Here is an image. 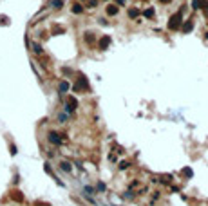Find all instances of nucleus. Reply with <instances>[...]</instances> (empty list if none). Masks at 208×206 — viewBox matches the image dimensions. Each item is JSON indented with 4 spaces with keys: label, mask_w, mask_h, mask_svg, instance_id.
Here are the masks:
<instances>
[{
    "label": "nucleus",
    "mask_w": 208,
    "mask_h": 206,
    "mask_svg": "<svg viewBox=\"0 0 208 206\" xmlns=\"http://www.w3.org/2000/svg\"><path fill=\"white\" fill-rule=\"evenodd\" d=\"M118 4H125V0H118Z\"/></svg>",
    "instance_id": "dca6fc26"
},
{
    "label": "nucleus",
    "mask_w": 208,
    "mask_h": 206,
    "mask_svg": "<svg viewBox=\"0 0 208 206\" xmlns=\"http://www.w3.org/2000/svg\"><path fill=\"white\" fill-rule=\"evenodd\" d=\"M33 51H35V53H38V54H42V47H40L38 44H33Z\"/></svg>",
    "instance_id": "ddd939ff"
},
{
    "label": "nucleus",
    "mask_w": 208,
    "mask_h": 206,
    "mask_svg": "<svg viewBox=\"0 0 208 206\" xmlns=\"http://www.w3.org/2000/svg\"><path fill=\"white\" fill-rule=\"evenodd\" d=\"M138 15H139V11H138V9H134V8L129 11V16H130V18H136Z\"/></svg>",
    "instance_id": "9d476101"
},
{
    "label": "nucleus",
    "mask_w": 208,
    "mask_h": 206,
    "mask_svg": "<svg viewBox=\"0 0 208 206\" xmlns=\"http://www.w3.org/2000/svg\"><path fill=\"white\" fill-rule=\"evenodd\" d=\"M60 166H62V170H65V172H71V163H67V161H62L60 163Z\"/></svg>",
    "instance_id": "423d86ee"
},
{
    "label": "nucleus",
    "mask_w": 208,
    "mask_h": 206,
    "mask_svg": "<svg viewBox=\"0 0 208 206\" xmlns=\"http://www.w3.org/2000/svg\"><path fill=\"white\" fill-rule=\"evenodd\" d=\"M49 141L55 143V145H60V143H62V137H60L56 132H51V134H49Z\"/></svg>",
    "instance_id": "39448f33"
},
{
    "label": "nucleus",
    "mask_w": 208,
    "mask_h": 206,
    "mask_svg": "<svg viewBox=\"0 0 208 206\" xmlns=\"http://www.w3.org/2000/svg\"><path fill=\"white\" fill-rule=\"evenodd\" d=\"M76 107H78V101L72 98V96H69V98H67V105H65V112H69V114H71Z\"/></svg>",
    "instance_id": "f257e3e1"
},
{
    "label": "nucleus",
    "mask_w": 208,
    "mask_h": 206,
    "mask_svg": "<svg viewBox=\"0 0 208 206\" xmlns=\"http://www.w3.org/2000/svg\"><path fill=\"white\" fill-rule=\"evenodd\" d=\"M109 44H110V36H103V38H102V40L98 42V47H100L102 51H105V49H107V45H109Z\"/></svg>",
    "instance_id": "7ed1b4c3"
},
{
    "label": "nucleus",
    "mask_w": 208,
    "mask_h": 206,
    "mask_svg": "<svg viewBox=\"0 0 208 206\" xmlns=\"http://www.w3.org/2000/svg\"><path fill=\"white\" fill-rule=\"evenodd\" d=\"M194 8H196V9H205V8H208V0H194Z\"/></svg>",
    "instance_id": "20e7f679"
},
{
    "label": "nucleus",
    "mask_w": 208,
    "mask_h": 206,
    "mask_svg": "<svg viewBox=\"0 0 208 206\" xmlns=\"http://www.w3.org/2000/svg\"><path fill=\"white\" fill-rule=\"evenodd\" d=\"M107 13H109V15H116L118 8H116V5H109V8H107Z\"/></svg>",
    "instance_id": "1a4fd4ad"
},
{
    "label": "nucleus",
    "mask_w": 208,
    "mask_h": 206,
    "mask_svg": "<svg viewBox=\"0 0 208 206\" xmlns=\"http://www.w3.org/2000/svg\"><path fill=\"white\" fill-rule=\"evenodd\" d=\"M192 25H194L192 22H186V24L183 25V31H185V33H188V31H192Z\"/></svg>",
    "instance_id": "9b49d317"
},
{
    "label": "nucleus",
    "mask_w": 208,
    "mask_h": 206,
    "mask_svg": "<svg viewBox=\"0 0 208 206\" xmlns=\"http://www.w3.org/2000/svg\"><path fill=\"white\" fill-rule=\"evenodd\" d=\"M143 15H145L147 18H152V16H154V9H147V11L143 13Z\"/></svg>",
    "instance_id": "4468645a"
},
{
    "label": "nucleus",
    "mask_w": 208,
    "mask_h": 206,
    "mask_svg": "<svg viewBox=\"0 0 208 206\" xmlns=\"http://www.w3.org/2000/svg\"><path fill=\"white\" fill-rule=\"evenodd\" d=\"M58 119L62 121V123H65V119H67V118H65V114H60V118H58Z\"/></svg>",
    "instance_id": "2eb2a0df"
},
{
    "label": "nucleus",
    "mask_w": 208,
    "mask_h": 206,
    "mask_svg": "<svg viewBox=\"0 0 208 206\" xmlns=\"http://www.w3.org/2000/svg\"><path fill=\"white\" fill-rule=\"evenodd\" d=\"M51 5H53V8H62L63 0H51Z\"/></svg>",
    "instance_id": "6e6552de"
},
{
    "label": "nucleus",
    "mask_w": 208,
    "mask_h": 206,
    "mask_svg": "<svg viewBox=\"0 0 208 206\" xmlns=\"http://www.w3.org/2000/svg\"><path fill=\"white\" fill-rule=\"evenodd\" d=\"M179 22H181V13H176V15L170 18V22H168V29H177Z\"/></svg>",
    "instance_id": "f03ea898"
},
{
    "label": "nucleus",
    "mask_w": 208,
    "mask_h": 206,
    "mask_svg": "<svg viewBox=\"0 0 208 206\" xmlns=\"http://www.w3.org/2000/svg\"><path fill=\"white\" fill-rule=\"evenodd\" d=\"M82 11H83V8H82L80 4H76L74 8H72V13H76V15H78V13H82Z\"/></svg>",
    "instance_id": "f8f14e48"
},
{
    "label": "nucleus",
    "mask_w": 208,
    "mask_h": 206,
    "mask_svg": "<svg viewBox=\"0 0 208 206\" xmlns=\"http://www.w3.org/2000/svg\"><path fill=\"white\" fill-rule=\"evenodd\" d=\"M67 91H69V83L62 81V83H60V92H67Z\"/></svg>",
    "instance_id": "0eeeda50"
},
{
    "label": "nucleus",
    "mask_w": 208,
    "mask_h": 206,
    "mask_svg": "<svg viewBox=\"0 0 208 206\" xmlns=\"http://www.w3.org/2000/svg\"><path fill=\"white\" fill-rule=\"evenodd\" d=\"M161 2H168V0H161Z\"/></svg>",
    "instance_id": "f3484780"
}]
</instances>
